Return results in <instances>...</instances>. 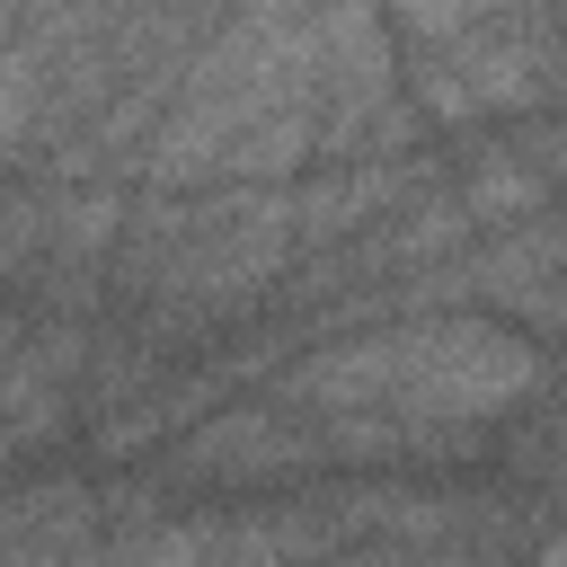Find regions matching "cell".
Masks as SVG:
<instances>
[{"label": "cell", "instance_id": "obj_1", "mask_svg": "<svg viewBox=\"0 0 567 567\" xmlns=\"http://www.w3.org/2000/svg\"><path fill=\"white\" fill-rule=\"evenodd\" d=\"M319 151V9H221L133 168V195L301 186Z\"/></svg>", "mask_w": 567, "mask_h": 567}, {"label": "cell", "instance_id": "obj_2", "mask_svg": "<svg viewBox=\"0 0 567 567\" xmlns=\"http://www.w3.org/2000/svg\"><path fill=\"white\" fill-rule=\"evenodd\" d=\"M549 381V354L478 310H425V319H372L301 346L266 399L292 416H390L416 434H505Z\"/></svg>", "mask_w": 567, "mask_h": 567}, {"label": "cell", "instance_id": "obj_3", "mask_svg": "<svg viewBox=\"0 0 567 567\" xmlns=\"http://www.w3.org/2000/svg\"><path fill=\"white\" fill-rule=\"evenodd\" d=\"M97 319L89 310H53V301H27V292H0V478L53 470L62 443L80 434Z\"/></svg>", "mask_w": 567, "mask_h": 567}, {"label": "cell", "instance_id": "obj_4", "mask_svg": "<svg viewBox=\"0 0 567 567\" xmlns=\"http://www.w3.org/2000/svg\"><path fill=\"white\" fill-rule=\"evenodd\" d=\"M142 478L159 496H204V505H266V496H301L328 478V452L310 434V416L275 408L266 390L213 408L204 425H186L159 461H142Z\"/></svg>", "mask_w": 567, "mask_h": 567}, {"label": "cell", "instance_id": "obj_5", "mask_svg": "<svg viewBox=\"0 0 567 567\" xmlns=\"http://www.w3.org/2000/svg\"><path fill=\"white\" fill-rule=\"evenodd\" d=\"M425 310H478L532 346L567 337V213H540L523 230H487L452 266H434L381 301V319H425Z\"/></svg>", "mask_w": 567, "mask_h": 567}, {"label": "cell", "instance_id": "obj_6", "mask_svg": "<svg viewBox=\"0 0 567 567\" xmlns=\"http://www.w3.org/2000/svg\"><path fill=\"white\" fill-rule=\"evenodd\" d=\"M443 186H452V204L470 213V230L487 239V230H523V221H540V213H558V195L514 159V142L496 133V142H470L452 168H443Z\"/></svg>", "mask_w": 567, "mask_h": 567}, {"label": "cell", "instance_id": "obj_7", "mask_svg": "<svg viewBox=\"0 0 567 567\" xmlns=\"http://www.w3.org/2000/svg\"><path fill=\"white\" fill-rule=\"evenodd\" d=\"M514 142V159L549 186V195H567V106H549V115H532V124H514L505 133Z\"/></svg>", "mask_w": 567, "mask_h": 567}, {"label": "cell", "instance_id": "obj_8", "mask_svg": "<svg viewBox=\"0 0 567 567\" xmlns=\"http://www.w3.org/2000/svg\"><path fill=\"white\" fill-rule=\"evenodd\" d=\"M514 567H567V496H558V505H549V523H540V532H532V549H523V558H514Z\"/></svg>", "mask_w": 567, "mask_h": 567}, {"label": "cell", "instance_id": "obj_9", "mask_svg": "<svg viewBox=\"0 0 567 567\" xmlns=\"http://www.w3.org/2000/svg\"><path fill=\"white\" fill-rule=\"evenodd\" d=\"M53 567H106V558H53Z\"/></svg>", "mask_w": 567, "mask_h": 567}, {"label": "cell", "instance_id": "obj_10", "mask_svg": "<svg viewBox=\"0 0 567 567\" xmlns=\"http://www.w3.org/2000/svg\"><path fill=\"white\" fill-rule=\"evenodd\" d=\"M0 567H9V558H0Z\"/></svg>", "mask_w": 567, "mask_h": 567}]
</instances>
